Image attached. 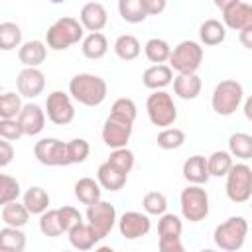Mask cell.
<instances>
[{
    "label": "cell",
    "instance_id": "1",
    "mask_svg": "<svg viewBox=\"0 0 252 252\" xmlns=\"http://www.w3.org/2000/svg\"><path fill=\"white\" fill-rule=\"evenodd\" d=\"M69 94L83 106H98L108 94L106 81L93 73H77L69 81Z\"/></svg>",
    "mask_w": 252,
    "mask_h": 252
},
{
    "label": "cell",
    "instance_id": "2",
    "mask_svg": "<svg viewBox=\"0 0 252 252\" xmlns=\"http://www.w3.org/2000/svg\"><path fill=\"white\" fill-rule=\"evenodd\" d=\"M85 28L77 18L61 16L57 18L45 32V45L53 51H65L71 45L83 41Z\"/></svg>",
    "mask_w": 252,
    "mask_h": 252
},
{
    "label": "cell",
    "instance_id": "3",
    "mask_svg": "<svg viewBox=\"0 0 252 252\" xmlns=\"http://www.w3.org/2000/svg\"><path fill=\"white\" fill-rule=\"evenodd\" d=\"M246 236H248V220L244 217H228L213 232V240L217 248L224 252L240 250L246 242Z\"/></svg>",
    "mask_w": 252,
    "mask_h": 252
},
{
    "label": "cell",
    "instance_id": "4",
    "mask_svg": "<svg viewBox=\"0 0 252 252\" xmlns=\"http://www.w3.org/2000/svg\"><path fill=\"white\" fill-rule=\"evenodd\" d=\"M244 98V89L238 81L234 79H224L217 83L213 96H211V106L219 116H230L238 110Z\"/></svg>",
    "mask_w": 252,
    "mask_h": 252
},
{
    "label": "cell",
    "instance_id": "5",
    "mask_svg": "<svg viewBox=\"0 0 252 252\" xmlns=\"http://www.w3.org/2000/svg\"><path fill=\"white\" fill-rule=\"evenodd\" d=\"M203 55L205 51L201 43L193 39H185L173 47L171 57H169V67L177 71V75H193L203 63Z\"/></svg>",
    "mask_w": 252,
    "mask_h": 252
},
{
    "label": "cell",
    "instance_id": "6",
    "mask_svg": "<svg viewBox=\"0 0 252 252\" xmlns=\"http://www.w3.org/2000/svg\"><path fill=\"white\" fill-rule=\"evenodd\" d=\"M146 112L150 122L163 130L177 120V106L173 102V96L167 91H154L146 98Z\"/></svg>",
    "mask_w": 252,
    "mask_h": 252
},
{
    "label": "cell",
    "instance_id": "7",
    "mask_svg": "<svg viewBox=\"0 0 252 252\" xmlns=\"http://www.w3.org/2000/svg\"><path fill=\"white\" fill-rule=\"evenodd\" d=\"M181 215L189 222H201L209 215V195L201 185H187L179 195Z\"/></svg>",
    "mask_w": 252,
    "mask_h": 252
},
{
    "label": "cell",
    "instance_id": "8",
    "mask_svg": "<svg viewBox=\"0 0 252 252\" xmlns=\"http://www.w3.org/2000/svg\"><path fill=\"white\" fill-rule=\"evenodd\" d=\"M226 197L232 203H246L252 197V167L248 163H234L226 175Z\"/></svg>",
    "mask_w": 252,
    "mask_h": 252
},
{
    "label": "cell",
    "instance_id": "9",
    "mask_svg": "<svg viewBox=\"0 0 252 252\" xmlns=\"http://www.w3.org/2000/svg\"><path fill=\"white\" fill-rule=\"evenodd\" d=\"M215 6L222 12V24L236 32L252 30V4L242 0H215Z\"/></svg>",
    "mask_w": 252,
    "mask_h": 252
},
{
    "label": "cell",
    "instance_id": "10",
    "mask_svg": "<svg viewBox=\"0 0 252 252\" xmlns=\"http://www.w3.org/2000/svg\"><path fill=\"white\" fill-rule=\"evenodd\" d=\"M45 114L57 126H67L75 120V106L69 93L51 91L45 100Z\"/></svg>",
    "mask_w": 252,
    "mask_h": 252
},
{
    "label": "cell",
    "instance_id": "11",
    "mask_svg": "<svg viewBox=\"0 0 252 252\" xmlns=\"http://www.w3.org/2000/svg\"><path fill=\"white\" fill-rule=\"evenodd\" d=\"M33 156L41 165H47V167L69 165L67 142H61L59 138H41L39 142H35Z\"/></svg>",
    "mask_w": 252,
    "mask_h": 252
},
{
    "label": "cell",
    "instance_id": "12",
    "mask_svg": "<svg viewBox=\"0 0 252 252\" xmlns=\"http://www.w3.org/2000/svg\"><path fill=\"white\" fill-rule=\"evenodd\" d=\"M87 222L89 226L96 232V236L102 240L104 236H108V232L114 228V224L118 222L116 219V209L114 205H110L108 201H98L94 205L87 207Z\"/></svg>",
    "mask_w": 252,
    "mask_h": 252
},
{
    "label": "cell",
    "instance_id": "13",
    "mask_svg": "<svg viewBox=\"0 0 252 252\" xmlns=\"http://www.w3.org/2000/svg\"><path fill=\"white\" fill-rule=\"evenodd\" d=\"M132 126L130 122L118 118V116H112L108 114V118L104 120V126H102V142L112 148V150H120V148H126L130 136H132Z\"/></svg>",
    "mask_w": 252,
    "mask_h": 252
},
{
    "label": "cell",
    "instance_id": "14",
    "mask_svg": "<svg viewBox=\"0 0 252 252\" xmlns=\"http://www.w3.org/2000/svg\"><path fill=\"white\" fill-rule=\"evenodd\" d=\"M152 228V220L146 213L140 211H126L118 219V230L126 240H138L146 236Z\"/></svg>",
    "mask_w": 252,
    "mask_h": 252
},
{
    "label": "cell",
    "instance_id": "15",
    "mask_svg": "<svg viewBox=\"0 0 252 252\" xmlns=\"http://www.w3.org/2000/svg\"><path fill=\"white\" fill-rule=\"evenodd\" d=\"M16 89H18V94L26 98H35L45 89V75L39 69L24 67L16 77Z\"/></svg>",
    "mask_w": 252,
    "mask_h": 252
},
{
    "label": "cell",
    "instance_id": "16",
    "mask_svg": "<svg viewBox=\"0 0 252 252\" xmlns=\"http://www.w3.org/2000/svg\"><path fill=\"white\" fill-rule=\"evenodd\" d=\"M79 22L83 24V28L89 33H98L108 22V12H106L104 4H100V2H87L81 8Z\"/></svg>",
    "mask_w": 252,
    "mask_h": 252
},
{
    "label": "cell",
    "instance_id": "17",
    "mask_svg": "<svg viewBox=\"0 0 252 252\" xmlns=\"http://www.w3.org/2000/svg\"><path fill=\"white\" fill-rule=\"evenodd\" d=\"M45 110L35 104V102H28L24 104L20 116H18V122L24 130V136H37L43 128H45Z\"/></svg>",
    "mask_w": 252,
    "mask_h": 252
},
{
    "label": "cell",
    "instance_id": "18",
    "mask_svg": "<svg viewBox=\"0 0 252 252\" xmlns=\"http://www.w3.org/2000/svg\"><path fill=\"white\" fill-rule=\"evenodd\" d=\"M183 177L189 185H205L211 177L209 173V163H207V158L201 156V154H195L191 158H187L183 161Z\"/></svg>",
    "mask_w": 252,
    "mask_h": 252
},
{
    "label": "cell",
    "instance_id": "19",
    "mask_svg": "<svg viewBox=\"0 0 252 252\" xmlns=\"http://www.w3.org/2000/svg\"><path fill=\"white\" fill-rule=\"evenodd\" d=\"M173 69L169 65H152L144 71L142 75V83L146 89H150L152 93L154 91H163L167 85L173 83Z\"/></svg>",
    "mask_w": 252,
    "mask_h": 252
},
{
    "label": "cell",
    "instance_id": "20",
    "mask_svg": "<svg viewBox=\"0 0 252 252\" xmlns=\"http://www.w3.org/2000/svg\"><path fill=\"white\" fill-rule=\"evenodd\" d=\"M45 57H47V45L39 39H30V41L22 43V47L18 49V59L24 67L39 69V65L45 61Z\"/></svg>",
    "mask_w": 252,
    "mask_h": 252
},
{
    "label": "cell",
    "instance_id": "21",
    "mask_svg": "<svg viewBox=\"0 0 252 252\" xmlns=\"http://www.w3.org/2000/svg\"><path fill=\"white\" fill-rule=\"evenodd\" d=\"M69 242H71V246L75 248V250H79V252H87V250H91L100 238L96 236V232L89 226V222L87 220H83V222H79L77 226H73L69 232Z\"/></svg>",
    "mask_w": 252,
    "mask_h": 252
},
{
    "label": "cell",
    "instance_id": "22",
    "mask_svg": "<svg viewBox=\"0 0 252 252\" xmlns=\"http://www.w3.org/2000/svg\"><path fill=\"white\" fill-rule=\"evenodd\" d=\"M199 39L203 45H220L226 39V26L220 20L209 18L199 26Z\"/></svg>",
    "mask_w": 252,
    "mask_h": 252
},
{
    "label": "cell",
    "instance_id": "23",
    "mask_svg": "<svg viewBox=\"0 0 252 252\" xmlns=\"http://www.w3.org/2000/svg\"><path fill=\"white\" fill-rule=\"evenodd\" d=\"M201 77L197 73L193 75H177L173 79V93L183 100H195L201 94Z\"/></svg>",
    "mask_w": 252,
    "mask_h": 252
},
{
    "label": "cell",
    "instance_id": "24",
    "mask_svg": "<svg viewBox=\"0 0 252 252\" xmlns=\"http://www.w3.org/2000/svg\"><path fill=\"white\" fill-rule=\"evenodd\" d=\"M126 179H128V175H124L122 171H118L116 167H112L108 161L100 163L98 169H96V181L106 191H120L126 185Z\"/></svg>",
    "mask_w": 252,
    "mask_h": 252
},
{
    "label": "cell",
    "instance_id": "25",
    "mask_svg": "<svg viewBox=\"0 0 252 252\" xmlns=\"http://www.w3.org/2000/svg\"><path fill=\"white\" fill-rule=\"evenodd\" d=\"M75 197L83 203V205H94V203H98V201H102L100 199V193H102V187H100V183L98 181H94L93 177H81V179H77V183H75Z\"/></svg>",
    "mask_w": 252,
    "mask_h": 252
},
{
    "label": "cell",
    "instance_id": "26",
    "mask_svg": "<svg viewBox=\"0 0 252 252\" xmlns=\"http://www.w3.org/2000/svg\"><path fill=\"white\" fill-rule=\"evenodd\" d=\"M0 217H2V222L6 226H12V228H22L28 224L30 220V211L26 209L24 203H8V205H2V211H0Z\"/></svg>",
    "mask_w": 252,
    "mask_h": 252
},
{
    "label": "cell",
    "instance_id": "27",
    "mask_svg": "<svg viewBox=\"0 0 252 252\" xmlns=\"http://www.w3.org/2000/svg\"><path fill=\"white\" fill-rule=\"evenodd\" d=\"M81 51H83V55L87 59H93V61L102 59L106 55V51H108V39H106V35L100 33V32L98 33L85 35V39L81 43Z\"/></svg>",
    "mask_w": 252,
    "mask_h": 252
},
{
    "label": "cell",
    "instance_id": "28",
    "mask_svg": "<svg viewBox=\"0 0 252 252\" xmlns=\"http://www.w3.org/2000/svg\"><path fill=\"white\" fill-rule=\"evenodd\" d=\"M26 209L30 211V215H43L45 211H49V195L43 187H30L26 193H24V201Z\"/></svg>",
    "mask_w": 252,
    "mask_h": 252
},
{
    "label": "cell",
    "instance_id": "29",
    "mask_svg": "<svg viewBox=\"0 0 252 252\" xmlns=\"http://www.w3.org/2000/svg\"><path fill=\"white\" fill-rule=\"evenodd\" d=\"M171 45L161 37H150L144 45V53L154 65H165V61H169L171 57Z\"/></svg>",
    "mask_w": 252,
    "mask_h": 252
},
{
    "label": "cell",
    "instance_id": "30",
    "mask_svg": "<svg viewBox=\"0 0 252 252\" xmlns=\"http://www.w3.org/2000/svg\"><path fill=\"white\" fill-rule=\"evenodd\" d=\"M140 51H142V45H140L138 37L132 33H122L114 41V53L122 61H134L140 55Z\"/></svg>",
    "mask_w": 252,
    "mask_h": 252
},
{
    "label": "cell",
    "instance_id": "31",
    "mask_svg": "<svg viewBox=\"0 0 252 252\" xmlns=\"http://www.w3.org/2000/svg\"><path fill=\"white\" fill-rule=\"evenodd\" d=\"M26 250V234L22 228L4 226L0 230V252H24Z\"/></svg>",
    "mask_w": 252,
    "mask_h": 252
},
{
    "label": "cell",
    "instance_id": "32",
    "mask_svg": "<svg viewBox=\"0 0 252 252\" xmlns=\"http://www.w3.org/2000/svg\"><path fill=\"white\" fill-rule=\"evenodd\" d=\"M209 163V173L211 177H226L228 171L232 169V156L228 150H217L207 158Z\"/></svg>",
    "mask_w": 252,
    "mask_h": 252
},
{
    "label": "cell",
    "instance_id": "33",
    "mask_svg": "<svg viewBox=\"0 0 252 252\" xmlns=\"http://www.w3.org/2000/svg\"><path fill=\"white\" fill-rule=\"evenodd\" d=\"M228 152L238 159H252V136L246 132H234L228 138Z\"/></svg>",
    "mask_w": 252,
    "mask_h": 252
},
{
    "label": "cell",
    "instance_id": "34",
    "mask_svg": "<svg viewBox=\"0 0 252 252\" xmlns=\"http://www.w3.org/2000/svg\"><path fill=\"white\" fill-rule=\"evenodd\" d=\"M118 14L128 24H140L148 18V12H146L142 0H120L118 2Z\"/></svg>",
    "mask_w": 252,
    "mask_h": 252
},
{
    "label": "cell",
    "instance_id": "35",
    "mask_svg": "<svg viewBox=\"0 0 252 252\" xmlns=\"http://www.w3.org/2000/svg\"><path fill=\"white\" fill-rule=\"evenodd\" d=\"M16 47H22V28L14 22H2L0 24V49L12 51Z\"/></svg>",
    "mask_w": 252,
    "mask_h": 252
},
{
    "label": "cell",
    "instance_id": "36",
    "mask_svg": "<svg viewBox=\"0 0 252 252\" xmlns=\"http://www.w3.org/2000/svg\"><path fill=\"white\" fill-rule=\"evenodd\" d=\"M181 232H183V222L177 215L173 213H165L159 217L158 220V240L161 238H181Z\"/></svg>",
    "mask_w": 252,
    "mask_h": 252
},
{
    "label": "cell",
    "instance_id": "37",
    "mask_svg": "<svg viewBox=\"0 0 252 252\" xmlns=\"http://www.w3.org/2000/svg\"><path fill=\"white\" fill-rule=\"evenodd\" d=\"M39 230L47 238H57V236H61L65 232L57 209H49L43 215H39Z\"/></svg>",
    "mask_w": 252,
    "mask_h": 252
},
{
    "label": "cell",
    "instance_id": "38",
    "mask_svg": "<svg viewBox=\"0 0 252 252\" xmlns=\"http://www.w3.org/2000/svg\"><path fill=\"white\" fill-rule=\"evenodd\" d=\"M22 94H16L12 91L4 93L0 96V120H14L20 116L24 104H22Z\"/></svg>",
    "mask_w": 252,
    "mask_h": 252
},
{
    "label": "cell",
    "instance_id": "39",
    "mask_svg": "<svg viewBox=\"0 0 252 252\" xmlns=\"http://www.w3.org/2000/svg\"><path fill=\"white\" fill-rule=\"evenodd\" d=\"M142 207L146 211V215H156L161 217L167 211V199L161 191H148L142 199Z\"/></svg>",
    "mask_w": 252,
    "mask_h": 252
},
{
    "label": "cell",
    "instance_id": "40",
    "mask_svg": "<svg viewBox=\"0 0 252 252\" xmlns=\"http://www.w3.org/2000/svg\"><path fill=\"white\" fill-rule=\"evenodd\" d=\"M110 114H112V116H118V118H122V120H126V122H130V124H134V120H136V116H138V108H136V102H134L132 98L120 96V98H116V100L112 102Z\"/></svg>",
    "mask_w": 252,
    "mask_h": 252
},
{
    "label": "cell",
    "instance_id": "41",
    "mask_svg": "<svg viewBox=\"0 0 252 252\" xmlns=\"http://www.w3.org/2000/svg\"><path fill=\"white\" fill-rule=\"evenodd\" d=\"M20 195H22L20 181L12 175L2 173V177H0V205L14 203V201H18Z\"/></svg>",
    "mask_w": 252,
    "mask_h": 252
},
{
    "label": "cell",
    "instance_id": "42",
    "mask_svg": "<svg viewBox=\"0 0 252 252\" xmlns=\"http://www.w3.org/2000/svg\"><path fill=\"white\" fill-rule=\"evenodd\" d=\"M156 142L161 150H177L185 144V132L181 128H165L158 134Z\"/></svg>",
    "mask_w": 252,
    "mask_h": 252
},
{
    "label": "cell",
    "instance_id": "43",
    "mask_svg": "<svg viewBox=\"0 0 252 252\" xmlns=\"http://www.w3.org/2000/svg\"><path fill=\"white\" fill-rule=\"evenodd\" d=\"M112 167H116L118 171H122L124 175H128L134 167V152L128 148H120V150H112V154L106 159Z\"/></svg>",
    "mask_w": 252,
    "mask_h": 252
},
{
    "label": "cell",
    "instance_id": "44",
    "mask_svg": "<svg viewBox=\"0 0 252 252\" xmlns=\"http://www.w3.org/2000/svg\"><path fill=\"white\" fill-rule=\"evenodd\" d=\"M91 154V146L85 138H73L67 142V158L71 163H83Z\"/></svg>",
    "mask_w": 252,
    "mask_h": 252
},
{
    "label": "cell",
    "instance_id": "45",
    "mask_svg": "<svg viewBox=\"0 0 252 252\" xmlns=\"http://www.w3.org/2000/svg\"><path fill=\"white\" fill-rule=\"evenodd\" d=\"M57 211H59V219H61V224H63V230L65 232H69L73 226H77L79 222H83V215L79 213V209H75L71 205H65V207L57 209Z\"/></svg>",
    "mask_w": 252,
    "mask_h": 252
},
{
    "label": "cell",
    "instance_id": "46",
    "mask_svg": "<svg viewBox=\"0 0 252 252\" xmlns=\"http://www.w3.org/2000/svg\"><path fill=\"white\" fill-rule=\"evenodd\" d=\"M24 136V130L18 122V118L14 120H0V138L8 140V142H16Z\"/></svg>",
    "mask_w": 252,
    "mask_h": 252
},
{
    "label": "cell",
    "instance_id": "47",
    "mask_svg": "<svg viewBox=\"0 0 252 252\" xmlns=\"http://www.w3.org/2000/svg\"><path fill=\"white\" fill-rule=\"evenodd\" d=\"M158 248L159 252H185L181 238H161L158 240Z\"/></svg>",
    "mask_w": 252,
    "mask_h": 252
},
{
    "label": "cell",
    "instance_id": "48",
    "mask_svg": "<svg viewBox=\"0 0 252 252\" xmlns=\"http://www.w3.org/2000/svg\"><path fill=\"white\" fill-rule=\"evenodd\" d=\"M14 159V146L8 140H0V167H6Z\"/></svg>",
    "mask_w": 252,
    "mask_h": 252
},
{
    "label": "cell",
    "instance_id": "49",
    "mask_svg": "<svg viewBox=\"0 0 252 252\" xmlns=\"http://www.w3.org/2000/svg\"><path fill=\"white\" fill-rule=\"evenodd\" d=\"M142 4H144V8H146L148 16H158V14H161V12L165 10V6H167L165 0H142Z\"/></svg>",
    "mask_w": 252,
    "mask_h": 252
},
{
    "label": "cell",
    "instance_id": "50",
    "mask_svg": "<svg viewBox=\"0 0 252 252\" xmlns=\"http://www.w3.org/2000/svg\"><path fill=\"white\" fill-rule=\"evenodd\" d=\"M238 39H240V43H242L246 49H250V51H252V30L240 32V33H238Z\"/></svg>",
    "mask_w": 252,
    "mask_h": 252
},
{
    "label": "cell",
    "instance_id": "51",
    "mask_svg": "<svg viewBox=\"0 0 252 252\" xmlns=\"http://www.w3.org/2000/svg\"><path fill=\"white\" fill-rule=\"evenodd\" d=\"M244 116H246V120L252 122V94L244 100Z\"/></svg>",
    "mask_w": 252,
    "mask_h": 252
},
{
    "label": "cell",
    "instance_id": "52",
    "mask_svg": "<svg viewBox=\"0 0 252 252\" xmlns=\"http://www.w3.org/2000/svg\"><path fill=\"white\" fill-rule=\"evenodd\" d=\"M94 252H116L112 246H98V248H94Z\"/></svg>",
    "mask_w": 252,
    "mask_h": 252
},
{
    "label": "cell",
    "instance_id": "53",
    "mask_svg": "<svg viewBox=\"0 0 252 252\" xmlns=\"http://www.w3.org/2000/svg\"><path fill=\"white\" fill-rule=\"evenodd\" d=\"M201 252H219V250H213V248H203Z\"/></svg>",
    "mask_w": 252,
    "mask_h": 252
},
{
    "label": "cell",
    "instance_id": "54",
    "mask_svg": "<svg viewBox=\"0 0 252 252\" xmlns=\"http://www.w3.org/2000/svg\"><path fill=\"white\" fill-rule=\"evenodd\" d=\"M63 252H69V250H63Z\"/></svg>",
    "mask_w": 252,
    "mask_h": 252
},
{
    "label": "cell",
    "instance_id": "55",
    "mask_svg": "<svg viewBox=\"0 0 252 252\" xmlns=\"http://www.w3.org/2000/svg\"><path fill=\"white\" fill-rule=\"evenodd\" d=\"M250 209H252V205H250Z\"/></svg>",
    "mask_w": 252,
    "mask_h": 252
}]
</instances>
